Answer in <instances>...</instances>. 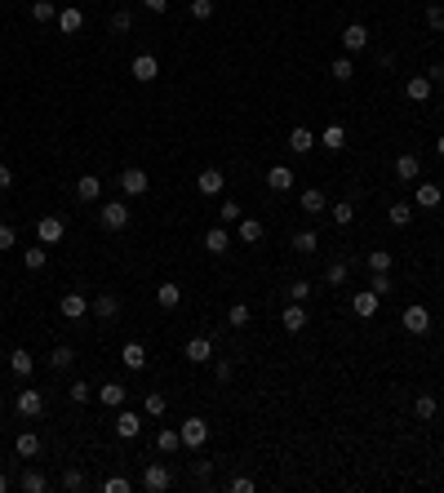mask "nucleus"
<instances>
[{
	"instance_id": "nucleus-18",
	"label": "nucleus",
	"mask_w": 444,
	"mask_h": 493,
	"mask_svg": "<svg viewBox=\"0 0 444 493\" xmlns=\"http://www.w3.org/2000/svg\"><path fill=\"white\" fill-rule=\"evenodd\" d=\"M76 200H80V204H98V200H102V178L85 174V178L76 183Z\"/></svg>"
},
{
	"instance_id": "nucleus-59",
	"label": "nucleus",
	"mask_w": 444,
	"mask_h": 493,
	"mask_svg": "<svg viewBox=\"0 0 444 493\" xmlns=\"http://www.w3.org/2000/svg\"><path fill=\"white\" fill-rule=\"evenodd\" d=\"M18 245V232L14 227H0V249H14Z\"/></svg>"
},
{
	"instance_id": "nucleus-23",
	"label": "nucleus",
	"mask_w": 444,
	"mask_h": 493,
	"mask_svg": "<svg viewBox=\"0 0 444 493\" xmlns=\"http://www.w3.org/2000/svg\"><path fill=\"white\" fill-rule=\"evenodd\" d=\"M93 400L107 404V409H125V387H120V382H102V387L93 391Z\"/></svg>"
},
{
	"instance_id": "nucleus-16",
	"label": "nucleus",
	"mask_w": 444,
	"mask_h": 493,
	"mask_svg": "<svg viewBox=\"0 0 444 493\" xmlns=\"http://www.w3.org/2000/svg\"><path fill=\"white\" fill-rule=\"evenodd\" d=\"M307 311H303V303H284V311H280V324H284V333H303L307 329Z\"/></svg>"
},
{
	"instance_id": "nucleus-39",
	"label": "nucleus",
	"mask_w": 444,
	"mask_h": 493,
	"mask_svg": "<svg viewBox=\"0 0 444 493\" xmlns=\"http://www.w3.org/2000/svg\"><path fill=\"white\" fill-rule=\"evenodd\" d=\"M164 409H169V400H164L160 391H147V395H142V414H147V418H164Z\"/></svg>"
},
{
	"instance_id": "nucleus-14",
	"label": "nucleus",
	"mask_w": 444,
	"mask_h": 493,
	"mask_svg": "<svg viewBox=\"0 0 444 493\" xmlns=\"http://www.w3.org/2000/svg\"><path fill=\"white\" fill-rule=\"evenodd\" d=\"M116 436H120V440H138V436H142V414L120 409V414H116Z\"/></svg>"
},
{
	"instance_id": "nucleus-10",
	"label": "nucleus",
	"mask_w": 444,
	"mask_h": 493,
	"mask_svg": "<svg viewBox=\"0 0 444 493\" xmlns=\"http://www.w3.org/2000/svg\"><path fill=\"white\" fill-rule=\"evenodd\" d=\"M440 200H444L440 183H422V178H418V191H413V209H440Z\"/></svg>"
},
{
	"instance_id": "nucleus-44",
	"label": "nucleus",
	"mask_w": 444,
	"mask_h": 493,
	"mask_svg": "<svg viewBox=\"0 0 444 493\" xmlns=\"http://www.w3.org/2000/svg\"><path fill=\"white\" fill-rule=\"evenodd\" d=\"M49 365L58 369V374H63V369L76 365V351H71V347H54V351H49Z\"/></svg>"
},
{
	"instance_id": "nucleus-25",
	"label": "nucleus",
	"mask_w": 444,
	"mask_h": 493,
	"mask_svg": "<svg viewBox=\"0 0 444 493\" xmlns=\"http://www.w3.org/2000/svg\"><path fill=\"white\" fill-rule=\"evenodd\" d=\"M80 27H85V14H80L76 5H67V9H58V31L63 36H76Z\"/></svg>"
},
{
	"instance_id": "nucleus-45",
	"label": "nucleus",
	"mask_w": 444,
	"mask_h": 493,
	"mask_svg": "<svg viewBox=\"0 0 444 493\" xmlns=\"http://www.w3.org/2000/svg\"><path fill=\"white\" fill-rule=\"evenodd\" d=\"M155 449H160V453L183 449V436H178V431H155Z\"/></svg>"
},
{
	"instance_id": "nucleus-57",
	"label": "nucleus",
	"mask_w": 444,
	"mask_h": 493,
	"mask_svg": "<svg viewBox=\"0 0 444 493\" xmlns=\"http://www.w3.org/2000/svg\"><path fill=\"white\" fill-rule=\"evenodd\" d=\"M227 489H231V493H254L258 485H254V480H249V476H236V480H231V485H227Z\"/></svg>"
},
{
	"instance_id": "nucleus-7",
	"label": "nucleus",
	"mask_w": 444,
	"mask_h": 493,
	"mask_svg": "<svg viewBox=\"0 0 444 493\" xmlns=\"http://www.w3.org/2000/svg\"><path fill=\"white\" fill-rule=\"evenodd\" d=\"M342 50L346 54H365L369 50V27L365 22H346L342 27Z\"/></svg>"
},
{
	"instance_id": "nucleus-36",
	"label": "nucleus",
	"mask_w": 444,
	"mask_h": 493,
	"mask_svg": "<svg viewBox=\"0 0 444 493\" xmlns=\"http://www.w3.org/2000/svg\"><path fill=\"white\" fill-rule=\"evenodd\" d=\"M387 222H391V227H409V222H413V204L395 200L391 209H387Z\"/></svg>"
},
{
	"instance_id": "nucleus-5",
	"label": "nucleus",
	"mask_w": 444,
	"mask_h": 493,
	"mask_svg": "<svg viewBox=\"0 0 444 493\" xmlns=\"http://www.w3.org/2000/svg\"><path fill=\"white\" fill-rule=\"evenodd\" d=\"M63 236H67V222L58 218V213H45V218L36 222V240H40V245H58Z\"/></svg>"
},
{
	"instance_id": "nucleus-63",
	"label": "nucleus",
	"mask_w": 444,
	"mask_h": 493,
	"mask_svg": "<svg viewBox=\"0 0 444 493\" xmlns=\"http://www.w3.org/2000/svg\"><path fill=\"white\" fill-rule=\"evenodd\" d=\"M0 156H5V138H0Z\"/></svg>"
},
{
	"instance_id": "nucleus-11",
	"label": "nucleus",
	"mask_w": 444,
	"mask_h": 493,
	"mask_svg": "<svg viewBox=\"0 0 444 493\" xmlns=\"http://www.w3.org/2000/svg\"><path fill=\"white\" fill-rule=\"evenodd\" d=\"M183 356L191 360V365H209V360H213V342L205 338V333H196V338H187Z\"/></svg>"
},
{
	"instance_id": "nucleus-17",
	"label": "nucleus",
	"mask_w": 444,
	"mask_h": 493,
	"mask_svg": "<svg viewBox=\"0 0 444 493\" xmlns=\"http://www.w3.org/2000/svg\"><path fill=\"white\" fill-rule=\"evenodd\" d=\"M378 303H382V298H378L374 289H360V294L351 298V311H355L360 320H374V316H378Z\"/></svg>"
},
{
	"instance_id": "nucleus-26",
	"label": "nucleus",
	"mask_w": 444,
	"mask_h": 493,
	"mask_svg": "<svg viewBox=\"0 0 444 493\" xmlns=\"http://www.w3.org/2000/svg\"><path fill=\"white\" fill-rule=\"evenodd\" d=\"M267 187L271 191H293V169H289V165H271V169H267Z\"/></svg>"
},
{
	"instance_id": "nucleus-30",
	"label": "nucleus",
	"mask_w": 444,
	"mask_h": 493,
	"mask_svg": "<svg viewBox=\"0 0 444 493\" xmlns=\"http://www.w3.org/2000/svg\"><path fill=\"white\" fill-rule=\"evenodd\" d=\"M316 142H320L325 151H342V147H346V129H342V125H329V129H325V134H320Z\"/></svg>"
},
{
	"instance_id": "nucleus-32",
	"label": "nucleus",
	"mask_w": 444,
	"mask_h": 493,
	"mask_svg": "<svg viewBox=\"0 0 444 493\" xmlns=\"http://www.w3.org/2000/svg\"><path fill=\"white\" fill-rule=\"evenodd\" d=\"M329 76L338 80V85H346V80L355 76V63H351V54H346V58H333V63H329Z\"/></svg>"
},
{
	"instance_id": "nucleus-6",
	"label": "nucleus",
	"mask_w": 444,
	"mask_h": 493,
	"mask_svg": "<svg viewBox=\"0 0 444 493\" xmlns=\"http://www.w3.org/2000/svg\"><path fill=\"white\" fill-rule=\"evenodd\" d=\"M400 324H404L409 333H427V329H431V311H427L422 303H409V307L400 311Z\"/></svg>"
},
{
	"instance_id": "nucleus-3",
	"label": "nucleus",
	"mask_w": 444,
	"mask_h": 493,
	"mask_svg": "<svg viewBox=\"0 0 444 493\" xmlns=\"http://www.w3.org/2000/svg\"><path fill=\"white\" fill-rule=\"evenodd\" d=\"M120 191H125V196H147V191H151V174L138 169V165H129V169L120 174Z\"/></svg>"
},
{
	"instance_id": "nucleus-51",
	"label": "nucleus",
	"mask_w": 444,
	"mask_h": 493,
	"mask_svg": "<svg viewBox=\"0 0 444 493\" xmlns=\"http://www.w3.org/2000/svg\"><path fill=\"white\" fill-rule=\"evenodd\" d=\"M427 27H431V31H444V0L427 5Z\"/></svg>"
},
{
	"instance_id": "nucleus-43",
	"label": "nucleus",
	"mask_w": 444,
	"mask_h": 493,
	"mask_svg": "<svg viewBox=\"0 0 444 493\" xmlns=\"http://www.w3.org/2000/svg\"><path fill=\"white\" fill-rule=\"evenodd\" d=\"M107 27H112V36H125V31H134V14H129V9H116Z\"/></svg>"
},
{
	"instance_id": "nucleus-37",
	"label": "nucleus",
	"mask_w": 444,
	"mask_h": 493,
	"mask_svg": "<svg viewBox=\"0 0 444 493\" xmlns=\"http://www.w3.org/2000/svg\"><path fill=\"white\" fill-rule=\"evenodd\" d=\"M316 249H320V236L311 227L307 232H293V254H316Z\"/></svg>"
},
{
	"instance_id": "nucleus-12",
	"label": "nucleus",
	"mask_w": 444,
	"mask_h": 493,
	"mask_svg": "<svg viewBox=\"0 0 444 493\" xmlns=\"http://www.w3.org/2000/svg\"><path fill=\"white\" fill-rule=\"evenodd\" d=\"M395 178H400V183H418V178H422V160H418L413 151H400L395 156Z\"/></svg>"
},
{
	"instance_id": "nucleus-13",
	"label": "nucleus",
	"mask_w": 444,
	"mask_h": 493,
	"mask_svg": "<svg viewBox=\"0 0 444 493\" xmlns=\"http://www.w3.org/2000/svg\"><path fill=\"white\" fill-rule=\"evenodd\" d=\"M14 409H18V414L22 418H40L45 414V391H18V400H14Z\"/></svg>"
},
{
	"instance_id": "nucleus-20",
	"label": "nucleus",
	"mask_w": 444,
	"mask_h": 493,
	"mask_svg": "<svg viewBox=\"0 0 444 493\" xmlns=\"http://www.w3.org/2000/svg\"><path fill=\"white\" fill-rule=\"evenodd\" d=\"M120 365L134 369V374H138V369H147V347H142V342H125V347H120Z\"/></svg>"
},
{
	"instance_id": "nucleus-48",
	"label": "nucleus",
	"mask_w": 444,
	"mask_h": 493,
	"mask_svg": "<svg viewBox=\"0 0 444 493\" xmlns=\"http://www.w3.org/2000/svg\"><path fill=\"white\" fill-rule=\"evenodd\" d=\"M284 298H289V303H307V298H311V285H307V280H289V285H284Z\"/></svg>"
},
{
	"instance_id": "nucleus-62",
	"label": "nucleus",
	"mask_w": 444,
	"mask_h": 493,
	"mask_svg": "<svg viewBox=\"0 0 444 493\" xmlns=\"http://www.w3.org/2000/svg\"><path fill=\"white\" fill-rule=\"evenodd\" d=\"M436 151H440V156H444V134H440V138H436Z\"/></svg>"
},
{
	"instance_id": "nucleus-15",
	"label": "nucleus",
	"mask_w": 444,
	"mask_h": 493,
	"mask_svg": "<svg viewBox=\"0 0 444 493\" xmlns=\"http://www.w3.org/2000/svg\"><path fill=\"white\" fill-rule=\"evenodd\" d=\"M58 311H63V320H76L80 324V320L89 316V298L85 294H67L63 303H58Z\"/></svg>"
},
{
	"instance_id": "nucleus-50",
	"label": "nucleus",
	"mask_w": 444,
	"mask_h": 493,
	"mask_svg": "<svg viewBox=\"0 0 444 493\" xmlns=\"http://www.w3.org/2000/svg\"><path fill=\"white\" fill-rule=\"evenodd\" d=\"M365 262H369V271H391V262H395V258L387 254V249H374V254H369Z\"/></svg>"
},
{
	"instance_id": "nucleus-58",
	"label": "nucleus",
	"mask_w": 444,
	"mask_h": 493,
	"mask_svg": "<svg viewBox=\"0 0 444 493\" xmlns=\"http://www.w3.org/2000/svg\"><path fill=\"white\" fill-rule=\"evenodd\" d=\"M9 187H14V169H9V165L5 160H0V196H5V191Z\"/></svg>"
},
{
	"instance_id": "nucleus-4",
	"label": "nucleus",
	"mask_w": 444,
	"mask_h": 493,
	"mask_svg": "<svg viewBox=\"0 0 444 493\" xmlns=\"http://www.w3.org/2000/svg\"><path fill=\"white\" fill-rule=\"evenodd\" d=\"M169 485H174L169 467H164V462H147V471H142V489H147V493H164Z\"/></svg>"
},
{
	"instance_id": "nucleus-19",
	"label": "nucleus",
	"mask_w": 444,
	"mask_h": 493,
	"mask_svg": "<svg viewBox=\"0 0 444 493\" xmlns=\"http://www.w3.org/2000/svg\"><path fill=\"white\" fill-rule=\"evenodd\" d=\"M89 316H98V320H116L120 316V298L116 294H98L89 303Z\"/></svg>"
},
{
	"instance_id": "nucleus-8",
	"label": "nucleus",
	"mask_w": 444,
	"mask_h": 493,
	"mask_svg": "<svg viewBox=\"0 0 444 493\" xmlns=\"http://www.w3.org/2000/svg\"><path fill=\"white\" fill-rule=\"evenodd\" d=\"M129 76H134L138 85H151V80L160 76V63H155V54H138L134 67H129Z\"/></svg>"
},
{
	"instance_id": "nucleus-54",
	"label": "nucleus",
	"mask_w": 444,
	"mask_h": 493,
	"mask_svg": "<svg viewBox=\"0 0 444 493\" xmlns=\"http://www.w3.org/2000/svg\"><path fill=\"white\" fill-rule=\"evenodd\" d=\"M213 378H218V382H231V378H236L231 360H213Z\"/></svg>"
},
{
	"instance_id": "nucleus-22",
	"label": "nucleus",
	"mask_w": 444,
	"mask_h": 493,
	"mask_svg": "<svg viewBox=\"0 0 444 493\" xmlns=\"http://www.w3.org/2000/svg\"><path fill=\"white\" fill-rule=\"evenodd\" d=\"M222 183H227V178H222V169H213V165L196 174V187H200V196H218V191H222Z\"/></svg>"
},
{
	"instance_id": "nucleus-29",
	"label": "nucleus",
	"mask_w": 444,
	"mask_h": 493,
	"mask_svg": "<svg viewBox=\"0 0 444 493\" xmlns=\"http://www.w3.org/2000/svg\"><path fill=\"white\" fill-rule=\"evenodd\" d=\"M18 489H22V493H45V489H49V480H45V471L27 467V471H22V480H18Z\"/></svg>"
},
{
	"instance_id": "nucleus-1",
	"label": "nucleus",
	"mask_w": 444,
	"mask_h": 493,
	"mask_svg": "<svg viewBox=\"0 0 444 493\" xmlns=\"http://www.w3.org/2000/svg\"><path fill=\"white\" fill-rule=\"evenodd\" d=\"M98 222L107 227V232H125V227H129V204H120V200L98 204Z\"/></svg>"
},
{
	"instance_id": "nucleus-21",
	"label": "nucleus",
	"mask_w": 444,
	"mask_h": 493,
	"mask_svg": "<svg viewBox=\"0 0 444 493\" xmlns=\"http://www.w3.org/2000/svg\"><path fill=\"white\" fill-rule=\"evenodd\" d=\"M298 209H303V213H325L329 209V196L320 187H307L303 196H298Z\"/></svg>"
},
{
	"instance_id": "nucleus-41",
	"label": "nucleus",
	"mask_w": 444,
	"mask_h": 493,
	"mask_svg": "<svg viewBox=\"0 0 444 493\" xmlns=\"http://www.w3.org/2000/svg\"><path fill=\"white\" fill-rule=\"evenodd\" d=\"M236 227H240V240H245V245H258L262 240V222L258 218H240Z\"/></svg>"
},
{
	"instance_id": "nucleus-33",
	"label": "nucleus",
	"mask_w": 444,
	"mask_h": 493,
	"mask_svg": "<svg viewBox=\"0 0 444 493\" xmlns=\"http://www.w3.org/2000/svg\"><path fill=\"white\" fill-rule=\"evenodd\" d=\"M45 262H49V245H36V249L22 254V267L27 271H45Z\"/></svg>"
},
{
	"instance_id": "nucleus-34",
	"label": "nucleus",
	"mask_w": 444,
	"mask_h": 493,
	"mask_svg": "<svg viewBox=\"0 0 444 493\" xmlns=\"http://www.w3.org/2000/svg\"><path fill=\"white\" fill-rule=\"evenodd\" d=\"M14 449H18V458H36V453H40V436H36V431H22L14 440Z\"/></svg>"
},
{
	"instance_id": "nucleus-53",
	"label": "nucleus",
	"mask_w": 444,
	"mask_h": 493,
	"mask_svg": "<svg viewBox=\"0 0 444 493\" xmlns=\"http://www.w3.org/2000/svg\"><path fill=\"white\" fill-rule=\"evenodd\" d=\"M129 489H134V485H129L125 476H107L102 480V493H129Z\"/></svg>"
},
{
	"instance_id": "nucleus-61",
	"label": "nucleus",
	"mask_w": 444,
	"mask_h": 493,
	"mask_svg": "<svg viewBox=\"0 0 444 493\" xmlns=\"http://www.w3.org/2000/svg\"><path fill=\"white\" fill-rule=\"evenodd\" d=\"M0 493H9V476L5 471H0Z\"/></svg>"
},
{
	"instance_id": "nucleus-47",
	"label": "nucleus",
	"mask_w": 444,
	"mask_h": 493,
	"mask_svg": "<svg viewBox=\"0 0 444 493\" xmlns=\"http://www.w3.org/2000/svg\"><path fill=\"white\" fill-rule=\"evenodd\" d=\"M369 289H374L378 298H387L395 289V280H391V271H374V280H369Z\"/></svg>"
},
{
	"instance_id": "nucleus-46",
	"label": "nucleus",
	"mask_w": 444,
	"mask_h": 493,
	"mask_svg": "<svg viewBox=\"0 0 444 493\" xmlns=\"http://www.w3.org/2000/svg\"><path fill=\"white\" fill-rule=\"evenodd\" d=\"M85 485H89V476L80 471V467H67V471H63V489L76 493V489H85Z\"/></svg>"
},
{
	"instance_id": "nucleus-28",
	"label": "nucleus",
	"mask_w": 444,
	"mask_h": 493,
	"mask_svg": "<svg viewBox=\"0 0 444 493\" xmlns=\"http://www.w3.org/2000/svg\"><path fill=\"white\" fill-rule=\"evenodd\" d=\"M9 369H14V378H31V369H36V360H31V351H9Z\"/></svg>"
},
{
	"instance_id": "nucleus-31",
	"label": "nucleus",
	"mask_w": 444,
	"mask_h": 493,
	"mask_svg": "<svg viewBox=\"0 0 444 493\" xmlns=\"http://www.w3.org/2000/svg\"><path fill=\"white\" fill-rule=\"evenodd\" d=\"M289 147H293V156H307L311 147H316V134H311V129H303V125H298L293 134H289Z\"/></svg>"
},
{
	"instance_id": "nucleus-56",
	"label": "nucleus",
	"mask_w": 444,
	"mask_h": 493,
	"mask_svg": "<svg viewBox=\"0 0 444 493\" xmlns=\"http://www.w3.org/2000/svg\"><path fill=\"white\" fill-rule=\"evenodd\" d=\"M325 280H329V285H342V280H346V262H329Z\"/></svg>"
},
{
	"instance_id": "nucleus-49",
	"label": "nucleus",
	"mask_w": 444,
	"mask_h": 493,
	"mask_svg": "<svg viewBox=\"0 0 444 493\" xmlns=\"http://www.w3.org/2000/svg\"><path fill=\"white\" fill-rule=\"evenodd\" d=\"M413 414L422 418V423H431V418H436V395H418V400H413Z\"/></svg>"
},
{
	"instance_id": "nucleus-2",
	"label": "nucleus",
	"mask_w": 444,
	"mask_h": 493,
	"mask_svg": "<svg viewBox=\"0 0 444 493\" xmlns=\"http://www.w3.org/2000/svg\"><path fill=\"white\" fill-rule=\"evenodd\" d=\"M178 436H183L187 449H205V444H209V423H205V418H187V423L178 427Z\"/></svg>"
},
{
	"instance_id": "nucleus-9",
	"label": "nucleus",
	"mask_w": 444,
	"mask_h": 493,
	"mask_svg": "<svg viewBox=\"0 0 444 493\" xmlns=\"http://www.w3.org/2000/svg\"><path fill=\"white\" fill-rule=\"evenodd\" d=\"M431 93H436V80H431L427 71H422V76H409V80H404V98H409V103H427Z\"/></svg>"
},
{
	"instance_id": "nucleus-42",
	"label": "nucleus",
	"mask_w": 444,
	"mask_h": 493,
	"mask_svg": "<svg viewBox=\"0 0 444 493\" xmlns=\"http://www.w3.org/2000/svg\"><path fill=\"white\" fill-rule=\"evenodd\" d=\"M31 18L36 22H54L58 18V5H54V0H31Z\"/></svg>"
},
{
	"instance_id": "nucleus-24",
	"label": "nucleus",
	"mask_w": 444,
	"mask_h": 493,
	"mask_svg": "<svg viewBox=\"0 0 444 493\" xmlns=\"http://www.w3.org/2000/svg\"><path fill=\"white\" fill-rule=\"evenodd\" d=\"M205 249H209V254H227V249H231V236H227V222H218V227H209V232H205Z\"/></svg>"
},
{
	"instance_id": "nucleus-27",
	"label": "nucleus",
	"mask_w": 444,
	"mask_h": 493,
	"mask_svg": "<svg viewBox=\"0 0 444 493\" xmlns=\"http://www.w3.org/2000/svg\"><path fill=\"white\" fill-rule=\"evenodd\" d=\"M155 303H160L164 311H174L178 303H183V285H174V280H164V285H155Z\"/></svg>"
},
{
	"instance_id": "nucleus-40",
	"label": "nucleus",
	"mask_w": 444,
	"mask_h": 493,
	"mask_svg": "<svg viewBox=\"0 0 444 493\" xmlns=\"http://www.w3.org/2000/svg\"><path fill=\"white\" fill-rule=\"evenodd\" d=\"M249 320H254V311H249V303H231V311H227V324H231V329H245Z\"/></svg>"
},
{
	"instance_id": "nucleus-60",
	"label": "nucleus",
	"mask_w": 444,
	"mask_h": 493,
	"mask_svg": "<svg viewBox=\"0 0 444 493\" xmlns=\"http://www.w3.org/2000/svg\"><path fill=\"white\" fill-rule=\"evenodd\" d=\"M142 5H147L151 14H164V9H169V0H142Z\"/></svg>"
},
{
	"instance_id": "nucleus-52",
	"label": "nucleus",
	"mask_w": 444,
	"mask_h": 493,
	"mask_svg": "<svg viewBox=\"0 0 444 493\" xmlns=\"http://www.w3.org/2000/svg\"><path fill=\"white\" fill-rule=\"evenodd\" d=\"M191 18H196V22H209V18H213V0H191Z\"/></svg>"
},
{
	"instance_id": "nucleus-55",
	"label": "nucleus",
	"mask_w": 444,
	"mask_h": 493,
	"mask_svg": "<svg viewBox=\"0 0 444 493\" xmlns=\"http://www.w3.org/2000/svg\"><path fill=\"white\" fill-rule=\"evenodd\" d=\"M240 218H245V209L236 200H222V222H240Z\"/></svg>"
},
{
	"instance_id": "nucleus-38",
	"label": "nucleus",
	"mask_w": 444,
	"mask_h": 493,
	"mask_svg": "<svg viewBox=\"0 0 444 493\" xmlns=\"http://www.w3.org/2000/svg\"><path fill=\"white\" fill-rule=\"evenodd\" d=\"M93 391H98V387H89L85 378H76V382L67 387V400H71V404H89V400H93Z\"/></svg>"
},
{
	"instance_id": "nucleus-35",
	"label": "nucleus",
	"mask_w": 444,
	"mask_h": 493,
	"mask_svg": "<svg viewBox=\"0 0 444 493\" xmlns=\"http://www.w3.org/2000/svg\"><path fill=\"white\" fill-rule=\"evenodd\" d=\"M329 218L338 222V227H351V222H355V204H351V200H338V204H329Z\"/></svg>"
}]
</instances>
